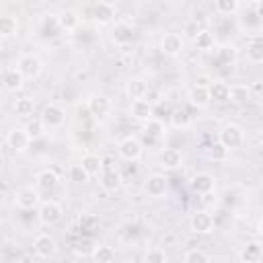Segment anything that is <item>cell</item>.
<instances>
[{"label": "cell", "mask_w": 263, "mask_h": 263, "mask_svg": "<svg viewBox=\"0 0 263 263\" xmlns=\"http://www.w3.org/2000/svg\"><path fill=\"white\" fill-rule=\"evenodd\" d=\"M168 121H171V125L175 129H187L191 125V115L183 107H175L171 111V115H168Z\"/></svg>", "instance_id": "31"}, {"label": "cell", "mask_w": 263, "mask_h": 263, "mask_svg": "<svg viewBox=\"0 0 263 263\" xmlns=\"http://www.w3.org/2000/svg\"><path fill=\"white\" fill-rule=\"evenodd\" d=\"M193 43L197 45V49H201V51H210V49H214L216 39H214V33H212V31L203 29V31L193 39Z\"/></svg>", "instance_id": "35"}, {"label": "cell", "mask_w": 263, "mask_h": 263, "mask_svg": "<svg viewBox=\"0 0 263 263\" xmlns=\"http://www.w3.org/2000/svg\"><path fill=\"white\" fill-rule=\"evenodd\" d=\"M236 58H238V51L234 45H222L218 49V62L224 66H232L236 62Z\"/></svg>", "instance_id": "38"}, {"label": "cell", "mask_w": 263, "mask_h": 263, "mask_svg": "<svg viewBox=\"0 0 263 263\" xmlns=\"http://www.w3.org/2000/svg\"><path fill=\"white\" fill-rule=\"evenodd\" d=\"M12 109H14L16 117L27 119V117H31V115L35 113V101H33L31 97H21V99H16V101H14Z\"/></svg>", "instance_id": "33"}, {"label": "cell", "mask_w": 263, "mask_h": 263, "mask_svg": "<svg viewBox=\"0 0 263 263\" xmlns=\"http://www.w3.org/2000/svg\"><path fill=\"white\" fill-rule=\"evenodd\" d=\"M238 8H240L238 0H216V12L222 16H232L238 12Z\"/></svg>", "instance_id": "37"}, {"label": "cell", "mask_w": 263, "mask_h": 263, "mask_svg": "<svg viewBox=\"0 0 263 263\" xmlns=\"http://www.w3.org/2000/svg\"><path fill=\"white\" fill-rule=\"evenodd\" d=\"M134 37H136V29L129 23H125V21H117L111 27V41L115 45H121V47L123 45H129L134 41Z\"/></svg>", "instance_id": "10"}, {"label": "cell", "mask_w": 263, "mask_h": 263, "mask_svg": "<svg viewBox=\"0 0 263 263\" xmlns=\"http://www.w3.org/2000/svg\"><path fill=\"white\" fill-rule=\"evenodd\" d=\"M109 2H121V0H109Z\"/></svg>", "instance_id": "48"}, {"label": "cell", "mask_w": 263, "mask_h": 263, "mask_svg": "<svg viewBox=\"0 0 263 263\" xmlns=\"http://www.w3.org/2000/svg\"><path fill=\"white\" fill-rule=\"evenodd\" d=\"M16 68L23 72V76L27 80H35L41 76L43 72V62L39 60V55L35 53H23L18 60H16Z\"/></svg>", "instance_id": "2"}, {"label": "cell", "mask_w": 263, "mask_h": 263, "mask_svg": "<svg viewBox=\"0 0 263 263\" xmlns=\"http://www.w3.org/2000/svg\"><path fill=\"white\" fill-rule=\"evenodd\" d=\"M25 76H23V72L14 66V68H6L4 70V74H2V82H4V90H8V92H18L23 86H25Z\"/></svg>", "instance_id": "20"}, {"label": "cell", "mask_w": 263, "mask_h": 263, "mask_svg": "<svg viewBox=\"0 0 263 263\" xmlns=\"http://www.w3.org/2000/svg\"><path fill=\"white\" fill-rule=\"evenodd\" d=\"M210 95H212V101H216V103H228L230 101V84H226L224 80H214L210 84Z\"/></svg>", "instance_id": "30"}, {"label": "cell", "mask_w": 263, "mask_h": 263, "mask_svg": "<svg viewBox=\"0 0 263 263\" xmlns=\"http://www.w3.org/2000/svg\"><path fill=\"white\" fill-rule=\"evenodd\" d=\"M259 144H261V146H263V129H261V132H259Z\"/></svg>", "instance_id": "46"}, {"label": "cell", "mask_w": 263, "mask_h": 263, "mask_svg": "<svg viewBox=\"0 0 263 263\" xmlns=\"http://www.w3.org/2000/svg\"><path fill=\"white\" fill-rule=\"evenodd\" d=\"M257 16L263 18V0H259V4H257Z\"/></svg>", "instance_id": "44"}, {"label": "cell", "mask_w": 263, "mask_h": 263, "mask_svg": "<svg viewBox=\"0 0 263 263\" xmlns=\"http://www.w3.org/2000/svg\"><path fill=\"white\" fill-rule=\"evenodd\" d=\"M39 119L43 121L45 129H58V127H62L64 121H66V111H64L58 103H49V105H45V107L41 109Z\"/></svg>", "instance_id": "3"}, {"label": "cell", "mask_w": 263, "mask_h": 263, "mask_svg": "<svg viewBox=\"0 0 263 263\" xmlns=\"http://www.w3.org/2000/svg\"><path fill=\"white\" fill-rule=\"evenodd\" d=\"M62 216H64V210H62V205H60L58 201H53V199L41 201V205L37 208V218H39V222H41L43 226H53V224H58V222L62 220Z\"/></svg>", "instance_id": "5"}, {"label": "cell", "mask_w": 263, "mask_h": 263, "mask_svg": "<svg viewBox=\"0 0 263 263\" xmlns=\"http://www.w3.org/2000/svg\"><path fill=\"white\" fill-rule=\"evenodd\" d=\"M99 216H95V214H88V212H82L80 216H78V230L80 232H84V234H90V232H95V230H99Z\"/></svg>", "instance_id": "34"}, {"label": "cell", "mask_w": 263, "mask_h": 263, "mask_svg": "<svg viewBox=\"0 0 263 263\" xmlns=\"http://www.w3.org/2000/svg\"><path fill=\"white\" fill-rule=\"evenodd\" d=\"M14 203H16L18 210H25V212L39 208L41 205L39 189H35V187H23V189H18L14 193Z\"/></svg>", "instance_id": "7"}, {"label": "cell", "mask_w": 263, "mask_h": 263, "mask_svg": "<svg viewBox=\"0 0 263 263\" xmlns=\"http://www.w3.org/2000/svg\"><path fill=\"white\" fill-rule=\"evenodd\" d=\"M205 27L201 25V21H197V16H193V18H189L187 23H185V27H183V33L189 37V39H195L201 31H203Z\"/></svg>", "instance_id": "40"}, {"label": "cell", "mask_w": 263, "mask_h": 263, "mask_svg": "<svg viewBox=\"0 0 263 263\" xmlns=\"http://www.w3.org/2000/svg\"><path fill=\"white\" fill-rule=\"evenodd\" d=\"M80 164H82V168L88 173V177H99V175L103 173V168H105L103 156H99V154H95V152H86V154L80 158Z\"/></svg>", "instance_id": "22"}, {"label": "cell", "mask_w": 263, "mask_h": 263, "mask_svg": "<svg viewBox=\"0 0 263 263\" xmlns=\"http://www.w3.org/2000/svg\"><path fill=\"white\" fill-rule=\"evenodd\" d=\"M238 259L242 263H257L263 259V245L259 240H247L240 251H238Z\"/></svg>", "instance_id": "19"}, {"label": "cell", "mask_w": 263, "mask_h": 263, "mask_svg": "<svg viewBox=\"0 0 263 263\" xmlns=\"http://www.w3.org/2000/svg\"><path fill=\"white\" fill-rule=\"evenodd\" d=\"M58 251V242L51 234L43 232V234H37L35 240H33V253L39 257V259H49L53 253Z\"/></svg>", "instance_id": "9"}, {"label": "cell", "mask_w": 263, "mask_h": 263, "mask_svg": "<svg viewBox=\"0 0 263 263\" xmlns=\"http://www.w3.org/2000/svg\"><path fill=\"white\" fill-rule=\"evenodd\" d=\"M58 181H60V177H58V173L53 168H43V171H39L35 175V185L41 191H51L58 185Z\"/></svg>", "instance_id": "23"}, {"label": "cell", "mask_w": 263, "mask_h": 263, "mask_svg": "<svg viewBox=\"0 0 263 263\" xmlns=\"http://www.w3.org/2000/svg\"><path fill=\"white\" fill-rule=\"evenodd\" d=\"M125 95L136 101V99H146L148 95V82L142 80V78H129L127 84H125Z\"/></svg>", "instance_id": "26"}, {"label": "cell", "mask_w": 263, "mask_h": 263, "mask_svg": "<svg viewBox=\"0 0 263 263\" xmlns=\"http://www.w3.org/2000/svg\"><path fill=\"white\" fill-rule=\"evenodd\" d=\"M58 23H60L62 31H66V33L76 31L80 27V14L76 10H72V8H66V10H62L58 14Z\"/></svg>", "instance_id": "24"}, {"label": "cell", "mask_w": 263, "mask_h": 263, "mask_svg": "<svg viewBox=\"0 0 263 263\" xmlns=\"http://www.w3.org/2000/svg\"><path fill=\"white\" fill-rule=\"evenodd\" d=\"M129 115H132L136 121L146 123V121H150V119L154 117V105H152L148 99H136V101H132V105H129Z\"/></svg>", "instance_id": "14"}, {"label": "cell", "mask_w": 263, "mask_h": 263, "mask_svg": "<svg viewBox=\"0 0 263 263\" xmlns=\"http://www.w3.org/2000/svg\"><path fill=\"white\" fill-rule=\"evenodd\" d=\"M27 132L31 134V138L33 140H37V138H41L43 136V132H45V125H43V121L41 119H35V121H29L27 125Z\"/></svg>", "instance_id": "43"}, {"label": "cell", "mask_w": 263, "mask_h": 263, "mask_svg": "<svg viewBox=\"0 0 263 263\" xmlns=\"http://www.w3.org/2000/svg\"><path fill=\"white\" fill-rule=\"evenodd\" d=\"M183 164V154L177 148H164L158 152V166L164 171H175Z\"/></svg>", "instance_id": "18"}, {"label": "cell", "mask_w": 263, "mask_h": 263, "mask_svg": "<svg viewBox=\"0 0 263 263\" xmlns=\"http://www.w3.org/2000/svg\"><path fill=\"white\" fill-rule=\"evenodd\" d=\"M99 177H101V187L105 191H117L123 185V175H121V171L117 166L103 168V173Z\"/></svg>", "instance_id": "21"}, {"label": "cell", "mask_w": 263, "mask_h": 263, "mask_svg": "<svg viewBox=\"0 0 263 263\" xmlns=\"http://www.w3.org/2000/svg\"><path fill=\"white\" fill-rule=\"evenodd\" d=\"M68 179L72 181V183H86L88 181V173L82 168V164L78 162V164H72L70 168H68Z\"/></svg>", "instance_id": "41"}, {"label": "cell", "mask_w": 263, "mask_h": 263, "mask_svg": "<svg viewBox=\"0 0 263 263\" xmlns=\"http://www.w3.org/2000/svg\"><path fill=\"white\" fill-rule=\"evenodd\" d=\"M113 16H115V10H113L111 2H99V4H95V8H92V21L97 25H107V23L113 21Z\"/></svg>", "instance_id": "25"}, {"label": "cell", "mask_w": 263, "mask_h": 263, "mask_svg": "<svg viewBox=\"0 0 263 263\" xmlns=\"http://www.w3.org/2000/svg\"><path fill=\"white\" fill-rule=\"evenodd\" d=\"M251 101V88L242 82H236V84H230V103L242 107Z\"/></svg>", "instance_id": "27"}, {"label": "cell", "mask_w": 263, "mask_h": 263, "mask_svg": "<svg viewBox=\"0 0 263 263\" xmlns=\"http://www.w3.org/2000/svg\"><path fill=\"white\" fill-rule=\"evenodd\" d=\"M16 33H18V18L12 16V14H4L0 18V37H2V41H8Z\"/></svg>", "instance_id": "29"}, {"label": "cell", "mask_w": 263, "mask_h": 263, "mask_svg": "<svg viewBox=\"0 0 263 263\" xmlns=\"http://www.w3.org/2000/svg\"><path fill=\"white\" fill-rule=\"evenodd\" d=\"M144 259H146L148 263H166V261H168V255L164 253V249H160V247H152V249L146 251Z\"/></svg>", "instance_id": "42"}, {"label": "cell", "mask_w": 263, "mask_h": 263, "mask_svg": "<svg viewBox=\"0 0 263 263\" xmlns=\"http://www.w3.org/2000/svg\"><path fill=\"white\" fill-rule=\"evenodd\" d=\"M86 111L92 115V117H107L111 111H113V103L107 95H101V92H95L86 99Z\"/></svg>", "instance_id": "6"}, {"label": "cell", "mask_w": 263, "mask_h": 263, "mask_svg": "<svg viewBox=\"0 0 263 263\" xmlns=\"http://www.w3.org/2000/svg\"><path fill=\"white\" fill-rule=\"evenodd\" d=\"M228 148L218 140V142H214L210 148H208V158L210 160H214V162H224L226 158H228Z\"/></svg>", "instance_id": "36"}, {"label": "cell", "mask_w": 263, "mask_h": 263, "mask_svg": "<svg viewBox=\"0 0 263 263\" xmlns=\"http://www.w3.org/2000/svg\"><path fill=\"white\" fill-rule=\"evenodd\" d=\"M171 4H179V2H183V0H168Z\"/></svg>", "instance_id": "47"}, {"label": "cell", "mask_w": 263, "mask_h": 263, "mask_svg": "<svg viewBox=\"0 0 263 263\" xmlns=\"http://www.w3.org/2000/svg\"><path fill=\"white\" fill-rule=\"evenodd\" d=\"M191 230L195 234H210L214 230V216L205 210H197L193 216H191V222H189Z\"/></svg>", "instance_id": "12"}, {"label": "cell", "mask_w": 263, "mask_h": 263, "mask_svg": "<svg viewBox=\"0 0 263 263\" xmlns=\"http://www.w3.org/2000/svg\"><path fill=\"white\" fill-rule=\"evenodd\" d=\"M210 259H212V257H210L205 251H201V249H189V251L183 253V261H185V263H197V261L205 263V261H210Z\"/></svg>", "instance_id": "39"}, {"label": "cell", "mask_w": 263, "mask_h": 263, "mask_svg": "<svg viewBox=\"0 0 263 263\" xmlns=\"http://www.w3.org/2000/svg\"><path fill=\"white\" fill-rule=\"evenodd\" d=\"M31 142H33V138L27 132V127H12L6 134V146L14 152H25L31 146Z\"/></svg>", "instance_id": "8"}, {"label": "cell", "mask_w": 263, "mask_h": 263, "mask_svg": "<svg viewBox=\"0 0 263 263\" xmlns=\"http://www.w3.org/2000/svg\"><path fill=\"white\" fill-rule=\"evenodd\" d=\"M187 99H189V103H191L193 107H197V109L208 107V105L212 103L210 86H208V84H193V86L189 88V92H187Z\"/></svg>", "instance_id": "17"}, {"label": "cell", "mask_w": 263, "mask_h": 263, "mask_svg": "<svg viewBox=\"0 0 263 263\" xmlns=\"http://www.w3.org/2000/svg\"><path fill=\"white\" fill-rule=\"evenodd\" d=\"M218 140L228 148V150H234V148H240L242 142H245V132L238 123H226L220 134H218Z\"/></svg>", "instance_id": "4"}, {"label": "cell", "mask_w": 263, "mask_h": 263, "mask_svg": "<svg viewBox=\"0 0 263 263\" xmlns=\"http://www.w3.org/2000/svg\"><path fill=\"white\" fill-rule=\"evenodd\" d=\"M183 45H185V41H183V37L179 33H166L160 39V51L164 55H168V58L181 55L183 53Z\"/></svg>", "instance_id": "13"}, {"label": "cell", "mask_w": 263, "mask_h": 263, "mask_svg": "<svg viewBox=\"0 0 263 263\" xmlns=\"http://www.w3.org/2000/svg\"><path fill=\"white\" fill-rule=\"evenodd\" d=\"M247 58L251 64H263V37H251L247 41Z\"/></svg>", "instance_id": "28"}, {"label": "cell", "mask_w": 263, "mask_h": 263, "mask_svg": "<svg viewBox=\"0 0 263 263\" xmlns=\"http://www.w3.org/2000/svg\"><path fill=\"white\" fill-rule=\"evenodd\" d=\"M115 249L113 247H109V245H97L92 251H90V259L95 261V263H111V261H115Z\"/></svg>", "instance_id": "32"}, {"label": "cell", "mask_w": 263, "mask_h": 263, "mask_svg": "<svg viewBox=\"0 0 263 263\" xmlns=\"http://www.w3.org/2000/svg\"><path fill=\"white\" fill-rule=\"evenodd\" d=\"M257 230H259V234H263V216H261V220H259V226H257Z\"/></svg>", "instance_id": "45"}, {"label": "cell", "mask_w": 263, "mask_h": 263, "mask_svg": "<svg viewBox=\"0 0 263 263\" xmlns=\"http://www.w3.org/2000/svg\"><path fill=\"white\" fill-rule=\"evenodd\" d=\"M166 189H168V179H166L162 173H154V175H150L148 181H146V185H144L146 195H150L152 199H160V197H164Z\"/></svg>", "instance_id": "11"}, {"label": "cell", "mask_w": 263, "mask_h": 263, "mask_svg": "<svg viewBox=\"0 0 263 263\" xmlns=\"http://www.w3.org/2000/svg\"><path fill=\"white\" fill-rule=\"evenodd\" d=\"M142 152H144V144H142V140L136 138V136H125V138L119 140V144H117V154H119L123 160H127V162L140 160Z\"/></svg>", "instance_id": "1"}, {"label": "cell", "mask_w": 263, "mask_h": 263, "mask_svg": "<svg viewBox=\"0 0 263 263\" xmlns=\"http://www.w3.org/2000/svg\"><path fill=\"white\" fill-rule=\"evenodd\" d=\"M216 189V177L210 173H197L191 179V191L197 195H210Z\"/></svg>", "instance_id": "16"}, {"label": "cell", "mask_w": 263, "mask_h": 263, "mask_svg": "<svg viewBox=\"0 0 263 263\" xmlns=\"http://www.w3.org/2000/svg\"><path fill=\"white\" fill-rule=\"evenodd\" d=\"M142 134H144V138H146L148 144H160L164 140V136H166V129H164V123L160 119L152 117L150 121L144 123Z\"/></svg>", "instance_id": "15"}]
</instances>
